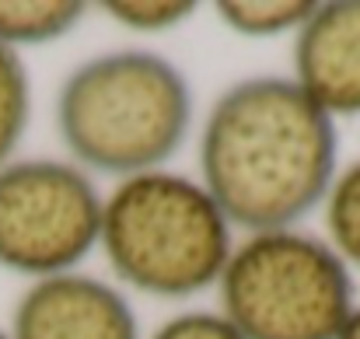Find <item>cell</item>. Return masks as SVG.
Instances as JSON below:
<instances>
[{"instance_id": "cell-1", "label": "cell", "mask_w": 360, "mask_h": 339, "mask_svg": "<svg viewBox=\"0 0 360 339\" xmlns=\"http://www.w3.org/2000/svg\"><path fill=\"white\" fill-rule=\"evenodd\" d=\"M336 119L294 77H245L203 122V189L231 227L283 231L326 203L336 182Z\"/></svg>"}, {"instance_id": "cell-2", "label": "cell", "mask_w": 360, "mask_h": 339, "mask_svg": "<svg viewBox=\"0 0 360 339\" xmlns=\"http://www.w3.org/2000/svg\"><path fill=\"white\" fill-rule=\"evenodd\" d=\"M193 126V88L161 53H102L63 81L56 129L77 168L105 175L158 172Z\"/></svg>"}, {"instance_id": "cell-3", "label": "cell", "mask_w": 360, "mask_h": 339, "mask_svg": "<svg viewBox=\"0 0 360 339\" xmlns=\"http://www.w3.org/2000/svg\"><path fill=\"white\" fill-rule=\"evenodd\" d=\"M98 245L122 283L168 301L217 287L235 252L231 224L203 182L165 168L129 175L109 193Z\"/></svg>"}, {"instance_id": "cell-4", "label": "cell", "mask_w": 360, "mask_h": 339, "mask_svg": "<svg viewBox=\"0 0 360 339\" xmlns=\"http://www.w3.org/2000/svg\"><path fill=\"white\" fill-rule=\"evenodd\" d=\"M354 308L350 266L297 227L248 234L221 276V315L245 339H340Z\"/></svg>"}, {"instance_id": "cell-5", "label": "cell", "mask_w": 360, "mask_h": 339, "mask_svg": "<svg viewBox=\"0 0 360 339\" xmlns=\"http://www.w3.org/2000/svg\"><path fill=\"white\" fill-rule=\"evenodd\" d=\"M102 196L84 168L21 158L0 168V269L46 280L74 273L102 231Z\"/></svg>"}, {"instance_id": "cell-6", "label": "cell", "mask_w": 360, "mask_h": 339, "mask_svg": "<svg viewBox=\"0 0 360 339\" xmlns=\"http://www.w3.org/2000/svg\"><path fill=\"white\" fill-rule=\"evenodd\" d=\"M11 339H140L136 312L120 290L88 273L35 280L11 319Z\"/></svg>"}, {"instance_id": "cell-7", "label": "cell", "mask_w": 360, "mask_h": 339, "mask_svg": "<svg viewBox=\"0 0 360 339\" xmlns=\"http://www.w3.org/2000/svg\"><path fill=\"white\" fill-rule=\"evenodd\" d=\"M294 81L333 119L360 115V0L315 4L294 39Z\"/></svg>"}, {"instance_id": "cell-8", "label": "cell", "mask_w": 360, "mask_h": 339, "mask_svg": "<svg viewBox=\"0 0 360 339\" xmlns=\"http://www.w3.org/2000/svg\"><path fill=\"white\" fill-rule=\"evenodd\" d=\"M84 18L77 0H0V46H49L70 35Z\"/></svg>"}, {"instance_id": "cell-9", "label": "cell", "mask_w": 360, "mask_h": 339, "mask_svg": "<svg viewBox=\"0 0 360 339\" xmlns=\"http://www.w3.org/2000/svg\"><path fill=\"white\" fill-rule=\"evenodd\" d=\"M214 11L231 32L252 35V39H269V35L297 32L311 18L315 4L308 0H221Z\"/></svg>"}, {"instance_id": "cell-10", "label": "cell", "mask_w": 360, "mask_h": 339, "mask_svg": "<svg viewBox=\"0 0 360 339\" xmlns=\"http://www.w3.org/2000/svg\"><path fill=\"white\" fill-rule=\"evenodd\" d=\"M32 119V81L21 53L0 46V168L14 161Z\"/></svg>"}, {"instance_id": "cell-11", "label": "cell", "mask_w": 360, "mask_h": 339, "mask_svg": "<svg viewBox=\"0 0 360 339\" xmlns=\"http://www.w3.org/2000/svg\"><path fill=\"white\" fill-rule=\"evenodd\" d=\"M326 227L340 259L360 269V161L336 172V182L326 196Z\"/></svg>"}, {"instance_id": "cell-12", "label": "cell", "mask_w": 360, "mask_h": 339, "mask_svg": "<svg viewBox=\"0 0 360 339\" xmlns=\"http://www.w3.org/2000/svg\"><path fill=\"white\" fill-rule=\"evenodd\" d=\"M102 11L120 21L122 28H133V32H168L182 21L193 18V4H168V0H109L102 4Z\"/></svg>"}, {"instance_id": "cell-13", "label": "cell", "mask_w": 360, "mask_h": 339, "mask_svg": "<svg viewBox=\"0 0 360 339\" xmlns=\"http://www.w3.org/2000/svg\"><path fill=\"white\" fill-rule=\"evenodd\" d=\"M150 339H245L221 312H186L168 319Z\"/></svg>"}, {"instance_id": "cell-14", "label": "cell", "mask_w": 360, "mask_h": 339, "mask_svg": "<svg viewBox=\"0 0 360 339\" xmlns=\"http://www.w3.org/2000/svg\"><path fill=\"white\" fill-rule=\"evenodd\" d=\"M340 339H360V305L354 308V315L347 319V326H343V333H340Z\"/></svg>"}, {"instance_id": "cell-15", "label": "cell", "mask_w": 360, "mask_h": 339, "mask_svg": "<svg viewBox=\"0 0 360 339\" xmlns=\"http://www.w3.org/2000/svg\"><path fill=\"white\" fill-rule=\"evenodd\" d=\"M0 339H11V336H7V333H0Z\"/></svg>"}]
</instances>
